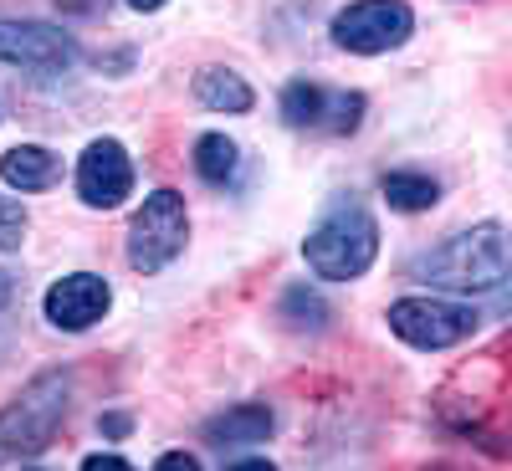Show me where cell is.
Returning a JSON list of instances; mask_svg holds the SVG:
<instances>
[{"label": "cell", "mask_w": 512, "mask_h": 471, "mask_svg": "<svg viewBox=\"0 0 512 471\" xmlns=\"http://www.w3.org/2000/svg\"><path fill=\"white\" fill-rule=\"evenodd\" d=\"M185 236H190L185 195L180 190L144 195V205L134 210V221H128V267H134L139 277L164 272L185 251Z\"/></svg>", "instance_id": "cell-4"}, {"label": "cell", "mask_w": 512, "mask_h": 471, "mask_svg": "<svg viewBox=\"0 0 512 471\" xmlns=\"http://www.w3.org/2000/svg\"><path fill=\"white\" fill-rule=\"evenodd\" d=\"M128 190H134V164H128L123 144L118 139H93L88 149H82V159H77V195H82V205L113 210V205L128 200Z\"/></svg>", "instance_id": "cell-9"}, {"label": "cell", "mask_w": 512, "mask_h": 471, "mask_svg": "<svg viewBox=\"0 0 512 471\" xmlns=\"http://www.w3.org/2000/svg\"><path fill=\"white\" fill-rule=\"evenodd\" d=\"M0 180H6L11 190H21V195L52 190L62 180V159L52 149H41V144H16V149H6V159H0Z\"/></svg>", "instance_id": "cell-11"}, {"label": "cell", "mask_w": 512, "mask_h": 471, "mask_svg": "<svg viewBox=\"0 0 512 471\" xmlns=\"http://www.w3.org/2000/svg\"><path fill=\"white\" fill-rule=\"evenodd\" d=\"M67 410H72V374L62 369H47L36 374L26 390L0 410V466H16L26 456H41L57 431L67 425Z\"/></svg>", "instance_id": "cell-3"}, {"label": "cell", "mask_w": 512, "mask_h": 471, "mask_svg": "<svg viewBox=\"0 0 512 471\" xmlns=\"http://www.w3.org/2000/svg\"><path fill=\"white\" fill-rule=\"evenodd\" d=\"M154 471H200V461H195V456H185V451H169V456H159V461H154Z\"/></svg>", "instance_id": "cell-18"}, {"label": "cell", "mask_w": 512, "mask_h": 471, "mask_svg": "<svg viewBox=\"0 0 512 471\" xmlns=\"http://www.w3.org/2000/svg\"><path fill=\"white\" fill-rule=\"evenodd\" d=\"M277 108L287 128H308V134H354L364 123V93L318 88V82H287Z\"/></svg>", "instance_id": "cell-7"}, {"label": "cell", "mask_w": 512, "mask_h": 471, "mask_svg": "<svg viewBox=\"0 0 512 471\" xmlns=\"http://www.w3.org/2000/svg\"><path fill=\"white\" fill-rule=\"evenodd\" d=\"M431 471H446V466H431Z\"/></svg>", "instance_id": "cell-25"}, {"label": "cell", "mask_w": 512, "mask_h": 471, "mask_svg": "<svg viewBox=\"0 0 512 471\" xmlns=\"http://www.w3.org/2000/svg\"><path fill=\"white\" fill-rule=\"evenodd\" d=\"M226 471H277V466L262 461V456H251V461H236V466H226Z\"/></svg>", "instance_id": "cell-23"}, {"label": "cell", "mask_w": 512, "mask_h": 471, "mask_svg": "<svg viewBox=\"0 0 512 471\" xmlns=\"http://www.w3.org/2000/svg\"><path fill=\"white\" fill-rule=\"evenodd\" d=\"M128 6H134V11H159L164 0H128Z\"/></svg>", "instance_id": "cell-24"}, {"label": "cell", "mask_w": 512, "mask_h": 471, "mask_svg": "<svg viewBox=\"0 0 512 471\" xmlns=\"http://www.w3.org/2000/svg\"><path fill=\"white\" fill-rule=\"evenodd\" d=\"M195 103H205L210 113H251L256 93L251 82L231 67H200L195 72Z\"/></svg>", "instance_id": "cell-13"}, {"label": "cell", "mask_w": 512, "mask_h": 471, "mask_svg": "<svg viewBox=\"0 0 512 471\" xmlns=\"http://www.w3.org/2000/svg\"><path fill=\"white\" fill-rule=\"evenodd\" d=\"M390 333L405 338L410 349H456L477 333V313L461 303H441V297H400L390 303Z\"/></svg>", "instance_id": "cell-6"}, {"label": "cell", "mask_w": 512, "mask_h": 471, "mask_svg": "<svg viewBox=\"0 0 512 471\" xmlns=\"http://www.w3.org/2000/svg\"><path fill=\"white\" fill-rule=\"evenodd\" d=\"M113 303V287L98 277V272H72L62 282L47 287V297H41V308H47V323L62 328V333H82L93 328Z\"/></svg>", "instance_id": "cell-10"}, {"label": "cell", "mask_w": 512, "mask_h": 471, "mask_svg": "<svg viewBox=\"0 0 512 471\" xmlns=\"http://www.w3.org/2000/svg\"><path fill=\"white\" fill-rule=\"evenodd\" d=\"M26 205L21 200H11V195H0V251H21V241H26Z\"/></svg>", "instance_id": "cell-17"}, {"label": "cell", "mask_w": 512, "mask_h": 471, "mask_svg": "<svg viewBox=\"0 0 512 471\" xmlns=\"http://www.w3.org/2000/svg\"><path fill=\"white\" fill-rule=\"evenodd\" d=\"M0 62L31 72H67L77 62V41L47 21H0Z\"/></svg>", "instance_id": "cell-8"}, {"label": "cell", "mask_w": 512, "mask_h": 471, "mask_svg": "<svg viewBox=\"0 0 512 471\" xmlns=\"http://www.w3.org/2000/svg\"><path fill=\"white\" fill-rule=\"evenodd\" d=\"M303 256H308L313 277H328V282L364 277L374 267V256H379V226L369 216V205L354 200V195H338L318 216V226L308 231Z\"/></svg>", "instance_id": "cell-2"}, {"label": "cell", "mask_w": 512, "mask_h": 471, "mask_svg": "<svg viewBox=\"0 0 512 471\" xmlns=\"http://www.w3.org/2000/svg\"><path fill=\"white\" fill-rule=\"evenodd\" d=\"M272 425H277L272 405L246 400V405H231L226 415L210 420V425H205V441H210V446H256V441L272 436Z\"/></svg>", "instance_id": "cell-12"}, {"label": "cell", "mask_w": 512, "mask_h": 471, "mask_svg": "<svg viewBox=\"0 0 512 471\" xmlns=\"http://www.w3.org/2000/svg\"><path fill=\"white\" fill-rule=\"evenodd\" d=\"M410 272L431 287H446V292H492L512 277V236L497 221L466 226L451 241L415 256Z\"/></svg>", "instance_id": "cell-1"}, {"label": "cell", "mask_w": 512, "mask_h": 471, "mask_svg": "<svg viewBox=\"0 0 512 471\" xmlns=\"http://www.w3.org/2000/svg\"><path fill=\"white\" fill-rule=\"evenodd\" d=\"M82 471H134L123 456H108V451H98V456H88L82 461Z\"/></svg>", "instance_id": "cell-19"}, {"label": "cell", "mask_w": 512, "mask_h": 471, "mask_svg": "<svg viewBox=\"0 0 512 471\" xmlns=\"http://www.w3.org/2000/svg\"><path fill=\"white\" fill-rule=\"evenodd\" d=\"M236 169H241V149L226 134H200L195 139V175L205 185H231Z\"/></svg>", "instance_id": "cell-15"}, {"label": "cell", "mask_w": 512, "mask_h": 471, "mask_svg": "<svg viewBox=\"0 0 512 471\" xmlns=\"http://www.w3.org/2000/svg\"><path fill=\"white\" fill-rule=\"evenodd\" d=\"M282 318L292 323V328H323V318H328V308H323V297L318 292H308V287H292L287 297H282Z\"/></svg>", "instance_id": "cell-16"}, {"label": "cell", "mask_w": 512, "mask_h": 471, "mask_svg": "<svg viewBox=\"0 0 512 471\" xmlns=\"http://www.w3.org/2000/svg\"><path fill=\"white\" fill-rule=\"evenodd\" d=\"M11 297H16V282H11V272H0V313L11 308Z\"/></svg>", "instance_id": "cell-22"}, {"label": "cell", "mask_w": 512, "mask_h": 471, "mask_svg": "<svg viewBox=\"0 0 512 471\" xmlns=\"http://www.w3.org/2000/svg\"><path fill=\"white\" fill-rule=\"evenodd\" d=\"M128 425H134L128 415H103V420H98V431H103V436H128Z\"/></svg>", "instance_id": "cell-21"}, {"label": "cell", "mask_w": 512, "mask_h": 471, "mask_svg": "<svg viewBox=\"0 0 512 471\" xmlns=\"http://www.w3.org/2000/svg\"><path fill=\"white\" fill-rule=\"evenodd\" d=\"M26 471H31V466H26Z\"/></svg>", "instance_id": "cell-26"}, {"label": "cell", "mask_w": 512, "mask_h": 471, "mask_svg": "<svg viewBox=\"0 0 512 471\" xmlns=\"http://www.w3.org/2000/svg\"><path fill=\"white\" fill-rule=\"evenodd\" d=\"M57 6H62V11H77V16H98L108 0H57Z\"/></svg>", "instance_id": "cell-20"}, {"label": "cell", "mask_w": 512, "mask_h": 471, "mask_svg": "<svg viewBox=\"0 0 512 471\" xmlns=\"http://www.w3.org/2000/svg\"><path fill=\"white\" fill-rule=\"evenodd\" d=\"M415 31V11L405 0H354L333 16V41L354 57H379L390 47H405Z\"/></svg>", "instance_id": "cell-5"}, {"label": "cell", "mask_w": 512, "mask_h": 471, "mask_svg": "<svg viewBox=\"0 0 512 471\" xmlns=\"http://www.w3.org/2000/svg\"><path fill=\"white\" fill-rule=\"evenodd\" d=\"M384 200L390 210H405V216H420V210H431L441 200V185L431 175H420V169H395V175H384Z\"/></svg>", "instance_id": "cell-14"}]
</instances>
